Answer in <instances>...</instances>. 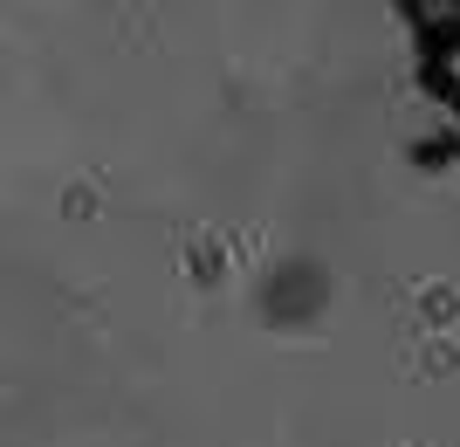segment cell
<instances>
[{
    "label": "cell",
    "instance_id": "1",
    "mask_svg": "<svg viewBox=\"0 0 460 447\" xmlns=\"http://www.w3.org/2000/svg\"><path fill=\"white\" fill-rule=\"evenodd\" d=\"M412 173H447V165H460V131H433V138H420L412 145Z\"/></svg>",
    "mask_w": 460,
    "mask_h": 447
},
{
    "label": "cell",
    "instance_id": "2",
    "mask_svg": "<svg viewBox=\"0 0 460 447\" xmlns=\"http://www.w3.org/2000/svg\"><path fill=\"white\" fill-rule=\"evenodd\" d=\"M420 90H426V97H440L447 111L460 117V76H454V62H447V56H420Z\"/></svg>",
    "mask_w": 460,
    "mask_h": 447
}]
</instances>
